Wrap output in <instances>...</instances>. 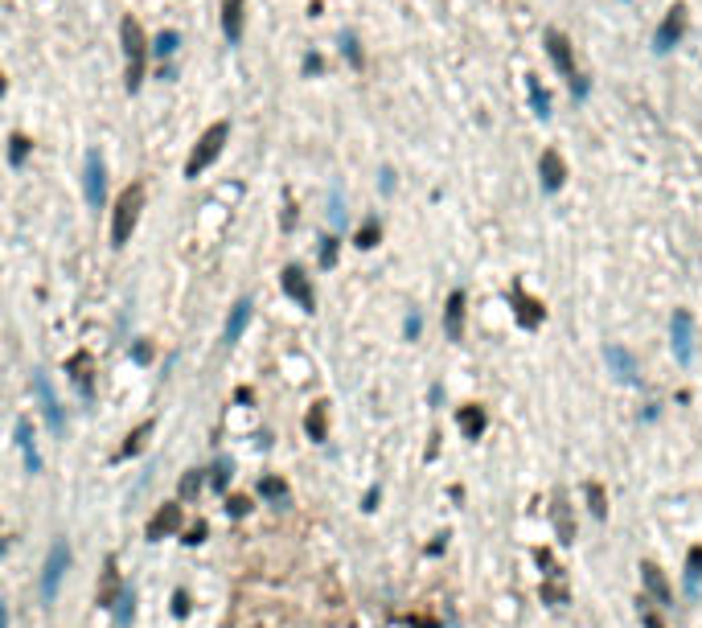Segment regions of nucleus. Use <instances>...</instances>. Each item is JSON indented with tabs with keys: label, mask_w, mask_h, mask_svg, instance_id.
I'll return each mask as SVG.
<instances>
[{
	"label": "nucleus",
	"mask_w": 702,
	"mask_h": 628,
	"mask_svg": "<svg viewBox=\"0 0 702 628\" xmlns=\"http://www.w3.org/2000/svg\"><path fill=\"white\" fill-rule=\"evenodd\" d=\"M284 288H288L292 300H300V308H308V313H313L316 296H313V288H308V280H304V271L288 267V271H284Z\"/></svg>",
	"instance_id": "nucleus-13"
},
{
	"label": "nucleus",
	"mask_w": 702,
	"mask_h": 628,
	"mask_svg": "<svg viewBox=\"0 0 702 628\" xmlns=\"http://www.w3.org/2000/svg\"><path fill=\"white\" fill-rule=\"evenodd\" d=\"M341 54L349 58V66H362V46H358V37H353L349 29L341 33Z\"/></svg>",
	"instance_id": "nucleus-26"
},
{
	"label": "nucleus",
	"mask_w": 702,
	"mask_h": 628,
	"mask_svg": "<svg viewBox=\"0 0 702 628\" xmlns=\"http://www.w3.org/2000/svg\"><path fill=\"white\" fill-rule=\"evenodd\" d=\"M333 259H337V242L329 239L325 246H320V263H325V267H333Z\"/></svg>",
	"instance_id": "nucleus-34"
},
{
	"label": "nucleus",
	"mask_w": 702,
	"mask_h": 628,
	"mask_svg": "<svg viewBox=\"0 0 702 628\" xmlns=\"http://www.w3.org/2000/svg\"><path fill=\"white\" fill-rule=\"evenodd\" d=\"M140 210H144V185L136 181V185H127L115 201V218H111V242L123 246V242L132 239V230H136V222H140Z\"/></svg>",
	"instance_id": "nucleus-1"
},
{
	"label": "nucleus",
	"mask_w": 702,
	"mask_h": 628,
	"mask_svg": "<svg viewBox=\"0 0 702 628\" xmlns=\"http://www.w3.org/2000/svg\"><path fill=\"white\" fill-rule=\"evenodd\" d=\"M538 172H542V189H546V194L563 189V181H567V165H563V156H558L555 148H546V152H542Z\"/></svg>",
	"instance_id": "nucleus-10"
},
{
	"label": "nucleus",
	"mask_w": 702,
	"mask_h": 628,
	"mask_svg": "<svg viewBox=\"0 0 702 628\" xmlns=\"http://www.w3.org/2000/svg\"><path fill=\"white\" fill-rule=\"evenodd\" d=\"M587 505H591V517H596V522H604V517H608V501H604V489H600V484H596V481H587Z\"/></svg>",
	"instance_id": "nucleus-23"
},
{
	"label": "nucleus",
	"mask_w": 702,
	"mask_h": 628,
	"mask_svg": "<svg viewBox=\"0 0 702 628\" xmlns=\"http://www.w3.org/2000/svg\"><path fill=\"white\" fill-rule=\"evenodd\" d=\"M604 362H608V370H612L620 382H629V387H632V382H641V365H637V358H632L625 345H608V349H604Z\"/></svg>",
	"instance_id": "nucleus-8"
},
{
	"label": "nucleus",
	"mask_w": 702,
	"mask_h": 628,
	"mask_svg": "<svg viewBox=\"0 0 702 628\" xmlns=\"http://www.w3.org/2000/svg\"><path fill=\"white\" fill-rule=\"evenodd\" d=\"M641 624H645V628H665V624H661V620H657V616H653V612H649V608H645V612H641Z\"/></svg>",
	"instance_id": "nucleus-38"
},
{
	"label": "nucleus",
	"mask_w": 702,
	"mask_h": 628,
	"mask_svg": "<svg viewBox=\"0 0 702 628\" xmlns=\"http://www.w3.org/2000/svg\"><path fill=\"white\" fill-rule=\"evenodd\" d=\"M308 435H313L316 444L325 439V403H316L313 411H308Z\"/></svg>",
	"instance_id": "nucleus-27"
},
{
	"label": "nucleus",
	"mask_w": 702,
	"mask_h": 628,
	"mask_svg": "<svg viewBox=\"0 0 702 628\" xmlns=\"http://www.w3.org/2000/svg\"><path fill=\"white\" fill-rule=\"evenodd\" d=\"M670 345H674V358H678L682 365L694 362V320H690L686 308H678L674 320H670Z\"/></svg>",
	"instance_id": "nucleus-5"
},
{
	"label": "nucleus",
	"mask_w": 702,
	"mask_h": 628,
	"mask_svg": "<svg viewBox=\"0 0 702 628\" xmlns=\"http://www.w3.org/2000/svg\"><path fill=\"white\" fill-rule=\"evenodd\" d=\"M197 484H201V477H197V472H189V477L181 481V493H185V497H194V493H197Z\"/></svg>",
	"instance_id": "nucleus-35"
},
{
	"label": "nucleus",
	"mask_w": 702,
	"mask_h": 628,
	"mask_svg": "<svg viewBox=\"0 0 702 628\" xmlns=\"http://www.w3.org/2000/svg\"><path fill=\"white\" fill-rule=\"evenodd\" d=\"M181 526V505H165L156 517H152V526H148V538H161V534H173Z\"/></svg>",
	"instance_id": "nucleus-17"
},
{
	"label": "nucleus",
	"mask_w": 702,
	"mask_h": 628,
	"mask_svg": "<svg viewBox=\"0 0 702 628\" xmlns=\"http://www.w3.org/2000/svg\"><path fill=\"white\" fill-rule=\"evenodd\" d=\"M222 29H226L230 46L242 42V0H226V4H222Z\"/></svg>",
	"instance_id": "nucleus-16"
},
{
	"label": "nucleus",
	"mask_w": 702,
	"mask_h": 628,
	"mask_svg": "<svg viewBox=\"0 0 702 628\" xmlns=\"http://www.w3.org/2000/svg\"><path fill=\"white\" fill-rule=\"evenodd\" d=\"M419 325H423V320H419V313H411V316H407V337H419Z\"/></svg>",
	"instance_id": "nucleus-37"
},
{
	"label": "nucleus",
	"mask_w": 702,
	"mask_h": 628,
	"mask_svg": "<svg viewBox=\"0 0 702 628\" xmlns=\"http://www.w3.org/2000/svg\"><path fill=\"white\" fill-rule=\"evenodd\" d=\"M115 596H120V579H115V571H107V583H103V591H99V604L111 608L115 604Z\"/></svg>",
	"instance_id": "nucleus-28"
},
{
	"label": "nucleus",
	"mask_w": 702,
	"mask_h": 628,
	"mask_svg": "<svg viewBox=\"0 0 702 628\" xmlns=\"http://www.w3.org/2000/svg\"><path fill=\"white\" fill-rule=\"evenodd\" d=\"M17 439H21V452H25V468L29 472H42V456H37V448H33V439H29V423H17Z\"/></svg>",
	"instance_id": "nucleus-19"
},
{
	"label": "nucleus",
	"mask_w": 702,
	"mask_h": 628,
	"mask_svg": "<svg viewBox=\"0 0 702 628\" xmlns=\"http://www.w3.org/2000/svg\"><path fill=\"white\" fill-rule=\"evenodd\" d=\"M546 49H551V58H555L558 74H563L567 82H575L579 74H575V58H571V42H567V33H558V29H546Z\"/></svg>",
	"instance_id": "nucleus-9"
},
{
	"label": "nucleus",
	"mask_w": 702,
	"mask_h": 628,
	"mask_svg": "<svg viewBox=\"0 0 702 628\" xmlns=\"http://www.w3.org/2000/svg\"><path fill=\"white\" fill-rule=\"evenodd\" d=\"M226 472H230V468H226V460H222V464H218V472H214V484H226Z\"/></svg>",
	"instance_id": "nucleus-40"
},
{
	"label": "nucleus",
	"mask_w": 702,
	"mask_h": 628,
	"mask_svg": "<svg viewBox=\"0 0 702 628\" xmlns=\"http://www.w3.org/2000/svg\"><path fill=\"white\" fill-rule=\"evenodd\" d=\"M444 333H448V341L464 337V291H452V296H448V308H444Z\"/></svg>",
	"instance_id": "nucleus-12"
},
{
	"label": "nucleus",
	"mask_w": 702,
	"mask_h": 628,
	"mask_svg": "<svg viewBox=\"0 0 702 628\" xmlns=\"http://www.w3.org/2000/svg\"><path fill=\"white\" fill-rule=\"evenodd\" d=\"M70 370H74V382H78V390H82V394H91V378H87V358H74Z\"/></svg>",
	"instance_id": "nucleus-29"
},
{
	"label": "nucleus",
	"mask_w": 702,
	"mask_h": 628,
	"mask_svg": "<svg viewBox=\"0 0 702 628\" xmlns=\"http://www.w3.org/2000/svg\"><path fill=\"white\" fill-rule=\"evenodd\" d=\"M513 304H518V320H522L526 329H534V325L542 320V304H538V300H530V296L518 288V284H513Z\"/></svg>",
	"instance_id": "nucleus-15"
},
{
	"label": "nucleus",
	"mask_w": 702,
	"mask_h": 628,
	"mask_svg": "<svg viewBox=\"0 0 702 628\" xmlns=\"http://www.w3.org/2000/svg\"><path fill=\"white\" fill-rule=\"evenodd\" d=\"M251 300H239L234 304V313H230V320H226V341H239L242 337V329H246V320H251Z\"/></svg>",
	"instance_id": "nucleus-18"
},
{
	"label": "nucleus",
	"mask_w": 702,
	"mask_h": 628,
	"mask_svg": "<svg viewBox=\"0 0 702 628\" xmlns=\"http://www.w3.org/2000/svg\"><path fill=\"white\" fill-rule=\"evenodd\" d=\"M123 49H127V91H140V82H144V58H148V46H144V33H140V25L123 21Z\"/></svg>",
	"instance_id": "nucleus-2"
},
{
	"label": "nucleus",
	"mask_w": 702,
	"mask_h": 628,
	"mask_svg": "<svg viewBox=\"0 0 702 628\" xmlns=\"http://www.w3.org/2000/svg\"><path fill=\"white\" fill-rule=\"evenodd\" d=\"M259 493H263V497H271L275 505H284V501H288V484H284V481H275V477H267V481L259 484Z\"/></svg>",
	"instance_id": "nucleus-25"
},
{
	"label": "nucleus",
	"mask_w": 702,
	"mask_h": 628,
	"mask_svg": "<svg viewBox=\"0 0 702 628\" xmlns=\"http://www.w3.org/2000/svg\"><path fill=\"white\" fill-rule=\"evenodd\" d=\"M555 526H558V538H563V542H575V530H571V517H567V505H563V497L555 501Z\"/></svg>",
	"instance_id": "nucleus-24"
},
{
	"label": "nucleus",
	"mask_w": 702,
	"mask_h": 628,
	"mask_svg": "<svg viewBox=\"0 0 702 628\" xmlns=\"http://www.w3.org/2000/svg\"><path fill=\"white\" fill-rule=\"evenodd\" d=\"M0 628H8V612H4V604H0Z\"/></svg>",
	"instance_id": "nucleus-41"
},
{
	"label": "nucleus",
	"mask_w": 702,
	"mask_h": 628,
	"mask_svg": "<svg viewBox=\"0 0 702 628\" xmlns=\"http://www.w3.org/2000/svg\"><path fill=\"white\" fill-rule=\"evenodd\" d=\"M641 579H645V587H649V596H653L657 604H674V596H670V583H665V575L657 571L653 563H645V567H641Z\"/></svg>",
	"instance_id": "nucleus-14"
},
{
	"label": "nucleus",
	"mask_w": 702,
	"mask_h": 628,
	"mask_svg": "<svg viewBox=\"0 0 702 628\" xmlns=\"http://www.w3.org/2000/svg\"><path fill=\"white\" fill-rule=\"evenodd\" d=\"M374 242H378V222L370 218L362 230H358V246H374Z\"/></svg>",
	"instance_id": "nucleus-31"
},
{
	"label": "nucleus",
	"mask_w": 702,
	"mask_h": 628,
	"mask_svg": "<svg viewBox=\"0 0 702 628\" xmlns=\"http://www.w3.org/2000/svg\"><path fill=\"white\" fill-rule=\"evenodd\" d=\"M526 87H530V103H534V115H538V120H546V115H551V95H546V91H542V87H538V78H534V74H526Z\"/></svg>",
	"instance_id": "nucleus-21"
},
{
	"label": "nucleus",
	"mask_w": 702,
	"mask_h": 628,
	"mask_svg": "<svg viewBox=\"0 0 702 628\" xmlns=\"http://www.w3.org/2000/svg\"><path fill=\"white\" fill-rule=\"evenodd\" d=\"M177 42H181V37H177L173 29H169V33H161V37H156V54H173V49H177Z\"/></svg>",
	"instance_id": "nucleus-33"
},
{
	"label": "nucleus",
	"mask_w": 702,
	"mask_h": 628,
	"mask_svg": "<svg viewBox=\"0 0 702 628\" xmlns=\"http://www.w3.org/2000/svg\"><path fill=\"white\" fill-rule=\"evenodd\" d=\"M460 432L468 435V439H477V435L484 432V411L481 407H464L460 411Z\"/></svg>",
	"instance_id": "nucleus-22"
},
{
	"label": "nucleus",
	"mask_w": 702,
	"mask_h": 628,
	"mask_svg": "<svg viewBox=\"0 0 702 628\" xmlns=\"http://www.w3.org/2000/svg\"><path fill=\"white\" fill-rule=\"evenodd\" d=\"M33 390H37V398H42V415H46L49 432L62 435V432H66V423H62V407H58V394H54V387H49L46 374H37V378H33Z\"/></svg>",
	"instance_id": "nucleus-7"
},
{
	"label": "nucleus",
	"mask_w": 702,
	"mask_h": 628,
	"mask_svg": "<svg viewBox=\"0 0 702 628\" xmlns=\"http://www.w3.org/2000/svg\"><path fill=\"white\" fill-rule=\"evenodd\" d=\"M82 185H87V206H91V210H99V201H103V161H99V152H87Z\"/></svg>",
	"instance_id": "nucleus-11"
},
{
	"label": "nucleus",
	"mask_w": 702,
	"mask_h": 628,
	"mask_svg": "<svg viewBox=\"0 0 702 628\" xmlns=\"http://www.w3.org/2000/svg\"><path fill=\"white\" fill-rule=\"evenodd\" d=\"M698 579H702V546H690V555H686V591L690 596L698 591Z\"/></svg>",
	"instance_id": "nucleus-20"
},
{
	"label": "nucleus",
	"mask_w": 702,
	"mask_h": 628,
	"mask_svg": "<svg viewBox=\"0 0 702 628\" xmlns=\"http://www.w3.org/2000/svg\"><path fill=\"white\" fill-rule=\"evenodd\" d=\"M148 432H152V423H144V427H140V432H136V435H127V444H123V456H132V452H140V448H144V435Z\"/></svg>",
	"instance_id": "nucleus-30"
},
{
	"label": "nucleus",
	"mask_w": 702,
	"mask_h": 628,
	"mask_svg": "<svg viewBox=\"0 0 702 628\" xmlns=\"http://www.w3.org/2000/svg\"><path fill=\"white\" fill-rule=\"evenodd\" d=\"M230 140V123H214L201 140H197V148H194V156H189V165H185V172L189 177H197L201 169H210L214 161H218V152H222V144Z\"/></svg>",
	"instance_id": "nucleus-3"
},
{
	"label": "nucleus",
	"mask_w": 702,
	"mask_h": 628,
	"mask_svg": "<svg viewBox=\"0 0 702 628\" xmlns=\"http://www.w3.org/2000/svg\"><path fill=\"white\" fill-rule=\"evenodd\" d=\"M682 33H686V8H682V4H674V8L665 13L661 29H657L653 49H657V54H670V49H674V46L682 42Z\"/></svg>",
	"instance_id": "nucleus-6"
},
{
	"label": "nucleus",
	"mask_w": 702,
	"mask_h": 628,
	"mask_svg": "<svg viewBox=\"0 0 702 628\" xmlns=\"http://www.w3.org/2000/svg\"><path fill=\"white\" fill-rule=\"evenodd\" d=\"M25 152H29V140L25 136H13V148H8V156H13V165H21Z\"/></svg>",
	"instance_id": "nucleus-32"
},
{
	"label": "nucleus",
	"mask_w": 702,
	"mask_h": 628,
	"mask_svg": "<svg viewBox=\"0 0 702 628\" xmlns=\"http://www.w3.org/2000/svg\"><path fill=\"white\" fill-rule=\"evenodd\" d=\"M66 567H70V546H66V542H54V546H49V558H46V571H42V600H46V604H54Z\"/></svg>",
	"instance_id": "nucleus-4"
},
{
	"label": "nucleus",
	"mask_w": 702,
	"mask_h": 628,
	"mask_svg": "<svg viewBox=\"0 0 702 628\" xmlns=\"http://www.w3.org/2000/svg\"><path fill=\"white\" fill-rule=\"evenodd\" d=\"M0 91H4V82H0Z\"/></svg>",
	"instance_id": "nucleus-42"
},
{
	"label": "nucleus",
	"mask_w": 702,
	"mask_h": 628,
	"mask_svg": "<svg viewBox=\"0 0 702 628\" xmlns=\"http://www.w3.org/2000/svg\"><path fill=\"white\" fill-rule=\"evenodd\" d=\"M226 509H230V513H239V517H242V513H246V501H242V497H230V505H226Z\"/></svg>",
	"instance_id": "nucleus-39"
},
{
	"label": "nucleus",
	"mask_w": 702,
	"mask_h": 628,
	"mask_svg": "<svg viewBox=\"0 0 702 628\" xmlns=\"http://www.w3.org/2000/svg\"><path fill=\"white\" fill-rule=\"evenodd\" d=\"M333 222H345V210H341V189H333Z\"/></svg>",
	"instance_id": "nucleus-36"
}]
</instances>
